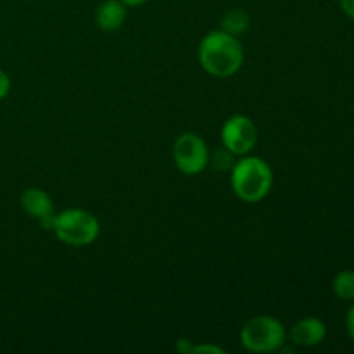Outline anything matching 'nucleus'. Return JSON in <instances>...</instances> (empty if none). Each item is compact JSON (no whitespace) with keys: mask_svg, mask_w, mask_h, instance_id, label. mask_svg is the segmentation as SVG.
<instances>
[{"mask_svg":"<svg viewBox=\"0 0 354 354\" xmlns=\"http://www.w3.org/2000/svg\"><path fill=\"white\" fill-rule=\"evenodd\" d=\"M197 57H199L201 68L207 75L214 78H230L235 73L241 71L245 50L239 37L214 30L201 40Z\"/></svg>","mask_w":354,"mask_h":354,"instance_id":"obj_1","label":"nucleus"},{"mask_svg":"<svg viewBox=\"0 0 354 354\" xmlns=\"http://www.w3.org/2000/svg\"><path fill=\"white\" fill-rule=\"evenodd\" d=\"M232 190L241 201L261 203L273 189V169L258 156H241L230 169Z\"/></svg>","mask_w":354,"mask_h":354,"instance_id":"obj_2","label":"nucleus"},{"mask_svg":"<svg viewBox=\"0 0 354 354\" xmlns=\"http://www.w3.org/2000/svg\"><path fill=\"white\" fill-rule=\"evenodd\" d=\"M50 232H54L55 237L69 248H88L99 239L100 223L90 211L69 207L55 213Z\"/></svg>","mask_w":354,"mask_h":354,"instance_id":"obj_3","label":"nucleus"},{"mask_svg":"<svg viewBox=\"0 0 354 354\" xmlns=\"http://www.w3.org/2000/svg\"><path fill=\"white\" fill-rule=\"evenodd\" d=\"M287 342V330L279 318L261 315L254 317L241 330V344L248 351L266 354L275 353L286 346Z\"/></svg>","mask_w":354,"mask_h":354,"instance_id":"obj_4","label":"nucleus"},{"mask_svg":"<svg viewBox=\"0 0 354 354\" xmlns=\"http://www.w3.org/2000/svg\"><path fill=\"white\" fill-rule=\"evenodd\" d=\"M209 147L201 135L183 131L173 144V162L176 169L187 176L203 173L209 166Z\"/></svg>","mask_w":354,"mask_h":354,"instance_id":"obj_5","label":"nucleus"},{"mask_svg":"<svg viewBox=\"0 0 354 354\" xmlns=\"http://www.w3.org/2000/svg\"><path fill=\"white\" fill-rule=\"evenodd\" d=\"M259 133L254 121L245 114H234L221 128V142L234 156H248L258 145Z\"/></svg>","mask_w":354,"mask_h":354,"instance_id":"obj_6","label":"nucleus"},{"mask_svg":"<svg viewBox=\"0 0 354 354\" xmlns=\"http://www.w3.org/2000/svg\"><path fill=\"white\" fill-rule=\"evenodd\" d=\"M21 206L33 220L40 221L45 230H50L52 220L55 216V207L48 192L38 189V187H30L21 194Z\"/></svg>","mask_w":354,"mask_h":354,"instance_id":"obj_7","label":"nucleus"},{"mask_svg":"<svg viewBox=\"0 0 354 354\" xmlns=\"http://www.w3.org/2000/svg\"><path fill=\"white\" fill-rule=\"evenodd\" d=\"M289 341L297 348H315L320 346L327 337V325L317 317L301 318L290 327Z\"/></svg>","mask_w":354,"mask_h":354,"instance_id":"obj_8","label":"nucleus"},{"mask_svg":"<svg viewBox=\"0 0 354 354\" xmlns=\"http://www.w3.org/2000/svg\"><path fill=\"white\" fill-rule=\"evenodd\" d=\"M127 21V6L121 0H104L95 12V23L102 31H116Z\"/></svg>","mask_w":354,"mask_h":354,"instance_id":"obj_9","label":"nucleus"},{"mask_svg":"<svg viewBox=\"0 0 354 354\" xmlns=\"http://www.w3.org/2000/svg\"><path fill=\"white\" fill-rule=\"evenodd\" d=\"M249 24H251V19H249V14L245 10L232 9L221 19L220 30L228 35H234V37H241L249 30Z\"/></svg>","mask_w":354,"mask_h":354,"instance_id":"obj_10","label":"nucleus"},{"mask_svg":"<svg viewBox=\"0 0 354 354\" xmlns=\"http://www.w3.org/2000/svg\"><path fill=\"white\" fill-rule=\"evenodd\" d=\"M332 290L341 301H354V270H342L334 277Z\"/></svg>","mask_w":354,"mask_h":354,"instance_id":"obj_11","label":"nucleus"},{"mask_svg":"<svg viewBox=\"0 0 354 354\" xmlns=\"http://www.w3.org/2000/svg\"><path fill=\"white\" fill-rule=\"evenodd\" d=\"M209 165H213L214 168L220 169V171H225V169H232V166L235 165L234 154L230 151L223 147V151H218L216 154L209 156Z\"/></svg>","mask_w":354,"mask_h":354,"instance_id":"obj_12","label":"nucleus"},{"mask_svg":"<svg viewBox=\"0 0 354 354\" xmlns=\"http://www.w3.org/2000/svg\"><path fill=\"white\" fill-rule=\"evenodd\" d=\"M10 92V78L3 69H0V100L6 99Z\"/></svg>","mask_w":354,"mask_h":354,"instance_id":"obj_13","label":"nucleus"},{"mask_svg":"<svg viewBox=\"0 0 354 354\" xmlns=\"http://www.w3.org/2000/svg\"><path fill=\"white\" fill-rule=\"evenodd\" d=\"M346 332H348L349 339L354 342V301L351 308L348 310V315H346Z\"/></svg>","mask_w":354,"mask_h":354,"instance_id":"obj_14","label":"nucleus"},{"mask_svg":"<svg viewBox=\"0 0 354 354\" xmlns=\"http://www.w3.org/2000/svg\"><path fill=\"white\" fill-rule=\"evenodd\" d=\"M192 353H216V354H225V349L218 348V346L213 344H201L192 348Z\"/></svg>","mask_w":354,"mask_h":354,"instance_id":"obj_15","label":"nucleus"},{"mask_svg":"<svg viewBox=\"0 0 354 354\" xmlns=\"http://www.w3.org/2000/svg\"><path fill=\"white\" fill-rule=\"evenodd\" d=\"M339 6H341L342 12L354 21V0H339Z\"/></svg>","mask_w":354,"mask_h":354,"instance_id":"obj_16","label":"nucleus"},{"mask_svg":"<svg viewBox=\"0 0 354 354\" xmlns=\"http://www.w3.org/2000/svg\"><path fill=\"white\" fill-rule=\"evenodd\" d=\"M121 2H123L127 7H138V6H144V3L149 2V0H121Z\"/></svg>","mask_w":354,"mask_h":354,"instance_id":"obj_17","label":"nucleus"}]
</instances>
